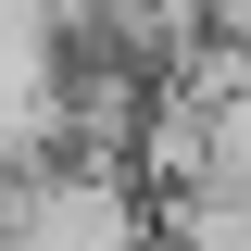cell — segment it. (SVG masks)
<instances>
[{"mask_svg": "<svg viewBox=\"0 0 251 251\" xmlns=\"http://www.w3.org/2000/svg\"><path fill=\"white\" fill-rule=\"evenodd\" d=\"M0 251H151V188L126 163L13 151L0 163Z\"/></svg>", "mask_w": 251, "mask_h": 251, "instance_id": "6da1fadb", "label": "cell"}, {"mask_svg": "<svg viewBox=\"0 0 251 251\" xmlns=\"http://www.w3.org/2000/svg\"><path fill=\"white\" fill-rule=\"evenodd\" d=\"M201 100H214V176L251 188V50H239V75H226V88H201Z\"/></svg>", "mask_w": 251, "mask_h": 251, "instance_id": "3957f363", "label": "cell"}, {"mask_svg": "<svg viewBox=\"0 0 251 251\" xmlns=\"http://www.w3.org/2000/svg\"><path fill=\"white\" fill-rule=\"evenodd\" d=\"M163 251H251V188L239 176H201V188H163L151 201Z\"/></svg>", "mask_w": 251, "mask_h": 251, "instance_id": "7a4b0ae2", "label": "cell"}]
</instances>
